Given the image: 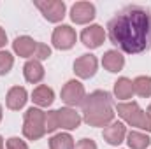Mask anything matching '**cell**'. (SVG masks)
<instances>
[{
    "label": "cell",
    "mask_w": 151,
    "mask_h": 149,
    "mask_svg": "<svg viewBox=\"0 0 151 149\" xmlns=\"http://www.w3.org/2000/svg\"><path fill=\"white\" fill-rule=\"evenodd\" d=\"M107 35L123 53L148 51L151 47V11L142 5H127L107 23Z\"/></svg>",
    "instance_id": "cell-1"
},
{
    "label": "cell",
    "mask_w": 151,
    "mask_h": 149,
    "mask_svg": "<svg viewBox=\"0 0 151 149\" xmlns=\"http://www.w3.org/2000/svg\"><path fill=\"white\" fill-rule=\"evenodd\" d=\"M83 119L90 126H107L114 119L113 98L107 91L97 90L83 102Z\"/></svg>",
    "instance_id": "cell-2"
},
{
    "label": "cell",
    "mask_w": 151,
    "mask_h": 149,
    "mask_svg": "<svg viewBox=\"0 0 151 149\" xmlns=\"http://www.w3.org/2000/svg\"><path fill=\"white\" fill-rule=\"evenodd\" d=\"M116 112H118V116H119L125 123H128L130 126H135V128L151 132V116L148 112L142 111L137 102L118 104V105H116Z\"/></svg>",
    "instance_id": "cell-3"
},
{
    "label": "cell",
    "mask_w": 151,
    "mask_h": 149,
    "mask_svg": "<svg viewBox=\"0 0 151 149\" xmlns=\"http://www.w3.org/2000/svg\"><path fill=\"white\" fill-rule=\"evenodd\" d=\"M46 133V112L37 107H30L25 112L23 121V135L30 140H39Z\"/></svg>",
    "instance_id": "cell-4"
},
{
    "label": "cell",
    "mask_w": 151,
    "mask_h": 149,
    "mask_svg": "<svg viewBox=\"0 0 151 149\" xmlns=\"http://www.w3.org/2000/svg\"><path fill=\"white\" fill-rule=\"evenodd\" d=\"M34 4L42 12V16L51 23L62 21L65 16V4L62 0H35Z\"/></svg>",
    "instance_id": "cell-5"
},
{
    "label": "cell",
    "mask_w": 151,
    "mask_h": 149,
    "mask_svg": "<svg viewBox=\"0 0 151 149\" xmlns=\"http://www.w3.org/2000/svg\"><path fill=\"white\" fill-rule=\"evenodd\" d=\"M86 98V91H84V86L79 82V81H69L63 88H62V100L70 105V107H76V105H83Z\"/></svg>",
    "instance_id": "cell-6"
},
{
    "label": "cell",
    "mask_w": 151,
    "mask_h": 149,
    "mask_svg": "<svg viewBox=\"0 0 151 149\" xmlns=\"http://www.w3.org/2000/svg\"><path fill=\"white\" fill-rule=\"evenodd\" d=\"M53 46L56 47V49H70L72 46L76 44V32L72 27H69V25H62V27H58V28H55V32H53Z\"/></svg>",
    "instance_id": "cell-7"
},
{
    "label": "cell",
    "mask_w": 151,
    "mask_h": 149,
    "mask_svg": "<svg viewBox=\"0 0 151 149\" xmlns=\"http://www.w3.org/2000/svg\"><path fill=\"white\" fill-rule=\"evenodd\" d=\"M95 18V5L90 2H76L70 9V19L76 25H86Z\"/></svg>",
    "instance_id": "cell-8"
},
{
    "label": "cell",
    "mask_w": 151,
    "mask_h": 149,
    "mask_svg": "<svg viewBox=\"0 0 151 149\" xmlns=\"http://www.w3.org/2000/svg\"><path fill=\"white\" fill-rule=\"evenodd\" d=\"M97 67H99V62L93 54H83L79 56L74 62V72L81 79H90L97 74Z\"/></svg>",
    "instance_id": "cell-9"
},
{
    "label": "cell",
    "mask_w": 151,
    "mask_h": 149,
    "mask_svg": "<svg viewBox=\"0 0 151 149\" xmlns=\"http://www.w3.org/2000/svg\"><path fill=\"white\" fill-rule=\"evenodd\" d=\"M104 39H106V32H104V28H102L100 25H90L88 28H84V30L81 32V40H83V44H84L86 47H90V49L100 47L102 42H104Z\"/></svg>",
    "instance_id": "cell-10"
},
{
    "label": "cell",
    "mask_w": 151,
    "mask_h": 149,
    "mask_svg": "<svg viewBox=\"0 0 151 149\" xmlns=\"http://www.w3.org/2000/svg\"><path fill=\"white\" fill-rule=\"evenodd\" d=\"M125 135H127V128H125L123 123L113 121L111 125H107V126L104 128V140H106L107 144H111V146L121 144L123 139H125Z\"/></svg>",
    "instance_id": "cell-11"
},
{
    "label": "cell",
    "mask_w": 151,
    "mask_h": 149,
    "mask_svg": "<svg viewBox=\"0 0 151 149\" xmlns=\"http://www.w3.org/2000/svg\"><path fill=\"white\" fill-rule=\"evenodd\" d=\"M12 47H14V53L18 56H23V58H30L35 54V47H37V42L28 35H21V37L14 39L12 42Z\"/></svg>",
    "instance_id": "cell-12"
},
{
    "label": "cell",
    "mask_w": 151,
    "mask_h": 149,
    "mask_svg": "<svg viewBox=\"0 0 151 149\" xmlns=\"http://www.w3.org/2000/svg\"><path fill=\"white\" fill-rule=\"evenodd\" d=\"M28 95H27V90L25 88H21V86H14V88H11L9 91H7V98H5V102H7V107L11 109V111H19L21 107H25V104H27V98Z\"/></svg>",
    "instance_id": "cell-13"
},
{
    "label": "cell",
    "mask_w": 151,
    "mask_h": 149,
    "mask_svg": "<svg viewBox=\"0 0 151 149\" xmlns=\"http://www.w3.org/2000/svg\"><path fill=\"white\" fill-rule=\"evenodd\" d=\"M58 123L62 128L65 130H76L79 125H81V116L70 109V107H65V109H60L58 111Z\"/></svg>",
    "instance_id": "cell-14"
},
{
    "label": "cell",
    "mask_w": 151,
    "mask_h": 149,
    "mask_svg": "<svg viewBox=\"0 0 151 149\" xmlns=\"http://www.w3.org/2000/svg\"><path fill=\"white\" fill-rule=\"evenodd\" d=\"M23 74H25V79L28 82L37 84V82H40L44 79V67H42V63L37 62L35 58L34 60H28L25 63V67H23Z\"/></svg>",
    "instance_id": "cell-15"
},
{
    "label": "cell",
    "mask_w": 151,
    "mask_h": 149,
    "mask_svg": "<svg viewBox=\"0 0 151 149\" xmlns=\"http://www.w3.org/2000/svg\"><path fill=\"white\" fill-rule=\"evenodd\" d=\"M102 65H104V69H106L107 72H119V70L123 69V65H125V58H123V54H121L119 51L111 49V51H107V53L104 54Z\"/></svg>",
    "instance_id": "cell-16"
},
{
    "label": "cell",
    "mask_w": 151,
    "mask_h": 149,
    "mask_svg": "<svg viewBox=\"0 0 151 149\" xmlns=\"http://www.w3.org/2000/svg\"><path fill=\"white\" fill-rule=\"evenodd\" d=\"M32 100H34V104H37L39 107H49L53 104V100H55V93L46 84H40V86H37L34 90Z\"/></svg>",
    "instance_id": "cell-17"
},
{
    "label": "cell",
    "mask_w": 151,
    "mask_h": 149,
    "mask_svg": "<svg viewBox=\"0 0 151 149\" xmlns=\"http://www.w3.org/2000/svg\"><path fill=\"white\" fill-rule=\"evenodd\" d=\"M114 95L119 100H128L134 95V82L127 77H119L114 82Z\"/></svg>",
    "instance_id": "cell-18"
},
{
    "label": "cell",
    "mask_w": 151,
    "mask_h": 149,
    "mask_svg": "<svg viewBox=\"0 0 151 149\" xmlns=\"http://www.w3.org/2000/svg\"><path fill=\"white\" fill-rule=\"evenodd\" d=\"M132 82H134V93H137L139 97H144V98L151 97V77L150 75H139Z\"/></svg>",
    "instance_id": "cell-19"
},
{
    "label": "cell",
    "mask_w": 151,
    "mask_h": 149,
    "mask_svg": "<svg viewBox=\"0 0 151 149\" xmlns=\"http://www.w3.org/2000/svg\"><path fill=\"white\" fill-rule=\"evenodd\" d=\"M127 142L130 149H146L151 144V139L146 133H141V132H130L127 135Z\"/></svg>",
    "instance_id": "cell-20"
},
{
    "label": "cell",
    "mask_w": 151,
    "mask_h": 149,
    "mask_svg": "<svg viewBox=\"0 0 151 149\" xmlns=\"http://www.w3.org/2000/svg\"><path fill=\"white\" fill-rule=\"evenodd\" d=\"M74 139L69 133H58L53 135L49 140V149H74Z\"/></svg>",
    "instance_id": "cell-21"
},
{
    "label": "cell",
    "mask_w": 151,
    "mask_h": 149,
    "mask_svg": "<svg viewBox=\"0 0 151 149\" xmlns=\"http://www.w3.org/2000/svg\"><path fill=\"white\" fill-rule=\"evenodd\" d=\"M12 65H14L12 54L7 53V51H0V75L7 74V72L12 69Z\"/></svg>",
    "instance_id": "cell-22"
},
{
    "label": "cell",
    "mask_w": 151,
    "mask_h": 149,
    "mask_svg": "<svg viewBox=\"0 0 151 149\" xmlns=\"http://www.w3.org/2000/svg\"><path fill=\"white\" fill-rule=\"evenodd\" d=\"M56 128H60L58 123V111H47L46 112V133L55 132Z\"/></svg>",
    "instance_id": "cell-23"
},
{
    "label": "cell",
    "mask_w": 151,
    "mask_h": 149,
    "mask_svg": "<svg viewBox=\"0 0 151 149\" xmlns=\"http://www.w3.org/2000/svg\"><path fill=\"white\" fill-rule=\"evenodd\" d=\"M35 60L40 62V60H47L49 56H51V47L49 46H46V44H42V42H37V47H35Z\"/></svg>",
    "instance_id": "cell-24"
},
{
    "label": "cell",
    "mask_w": 151,
    "mask_h": 149,
    "mask_svg": "<svg viewBox=\"0 0 151 149\" xmlns=\"http://www.w3.org/2000/svg\"><path fill=\"white\" fill-rule=\"evenodd\" d=\"M5 148L7 149H28V146H27L21 139H18V137H11V139L5 142Z\"/></svg>",
    "instance_id": "cell-25"
},
{
    "label": "cell",
    "mask_w": 151,
    "mask_h": 149,
    "mask_svg": "<svg viewBox=\"0 0 151 149\" xmlns=\"http://www.w3.org/2000/svg\"><path fill=\"white\" fill-rule=\"evenodd\" d=\"M74 149H97V144L91 139H81L74 146Z\"/></svg>",
    "instance_id": "cell-26"
},
{
    "label": "cell",
    "mask_w": 151,
    "mask_h": 149,
    "mask_svg": "<svg viewBox=\"0 0 151 149\" xmlns=\"http://www.w3.org/2000/svg\"><path fill=\"white\" fill-rule=\"evenodd\" d=\"M7 44V35H5V32L0 28V47H4Z\"/></svg>",
    "instance_id": "cell-27"
},
{
    "label": "cell",
    "mask_w": 151,
    "mask_h": 149,
    "mask_svg": "<svg viewBox=\"0 0 151 149\" xmlns=\"http://www.w3.org/2000/svg\"><path fill=\"white\" fill-rule=\"evenodd\" d=\"M0 149H4V140H2V135H0Z\"/></svg>",
    "instance_id": "cell-28"
},
{
    "label": "cell",
    "mask_w": 151,
    "mask_h": 149,
    "mask_svg": "<svg viewBox=\"0 0 151 149\" xmlns=\"http://www.w3.org/2000/svg\"><path fill=\"white\" fill-rule=\"evenodd\" d=\"M148 114L151 116V104H150V107H148Z\"/></svg>",
    "instance_id": "cell-29"
},
{
    "label": "cell",
    "mask_w": 151,
    "mask_h": 149,
    "mask_svg": "<svg viewBox=\"0 0 151 149\" xmlns=\"http://www.w3.org/2000/svg\"><path fill=\"white\" fill-rule=\"evenodd\" d=\"M0 121H2V105H0Z\"/></svg>",
    "instance_id": "cell-30"
}]
</instances>
